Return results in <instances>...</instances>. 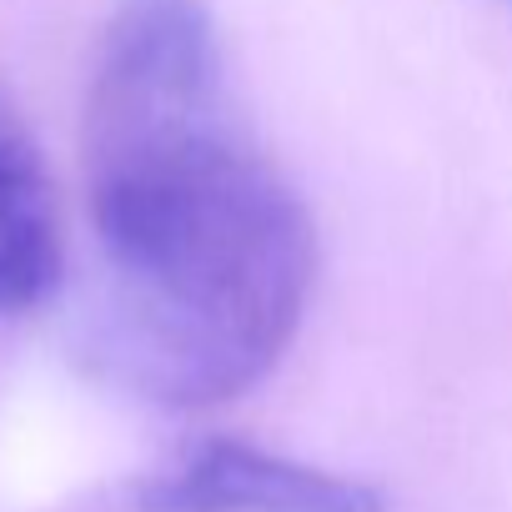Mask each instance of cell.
<instances>
[{
    "mask_svg": "<svg viewBox=\"0 0 512 512\" xmlns=\"http://www.w3.org/2000/svg\"><path fill=\"white\" fill-rule=\"evenodd\" d=\"M86 191L111 297L96 367L156 407H216L292 347L317 231L231 111L206 0H126L86 96Z\"/></svg>",
    "mask_w": 512,
    "mask_h": 512,
    "instance_id": "6da1fadb",
    "label": "cell"
},
{
    "mask_svg": "<svg viewBox=\"0 0 512 512\" xmlns=\"http://www.w3.org/2000/svg\"><path fill=\"white\" fill-rule=\"evenodd\" d=\"M66 272L56 181L0 96V317L36 312Z\"/></svg>",
    "mask_w": 512,
    "mask_h": 512,
    "instance_id": "3957f363",
    "label": "cell"
},
{
    "mask_svg": "<svg viewBox=\"0 0 512 512\" xmlns=\"http://www.w3.org/2000/svg\"><path fill=\"white\" fill-rule=\"evenodd\" d=\"M136 512H387V492L287 452L241 437H211L176 467L146 477L131 497Z\"/></svg>",
    "mask_w": 512,
    "mask_h": 512,
    "instance_id": "7a4b0ae2",
    "label": "cell"
}]
</instances>
